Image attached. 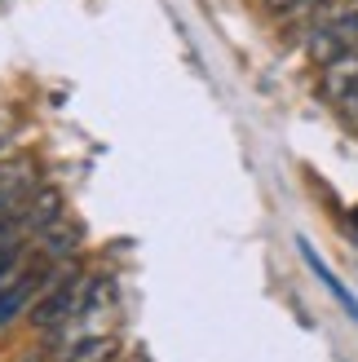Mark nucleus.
I'll return each instance as SVG.
<instances>
[{"instance_id": "9", "label": "nucleus", "mask_w": 358, "mask_h": 362, "mask_svg": "<svg viewBox=\"0 0 358 362\" xmlns=\"http://www.w3.org/2000/svg\"><path fill=\"white\" fill-rule=\"evenodd\" d=\"M13 261H18V247H13V243H0V279L13 269Z\"/></svg>"}, {"instance_id": "10", "label": "nucleus", "mask_w": 358, "mask_h": 362, "mask_svg": "<svg viewBox=\"0 0 358 362\" xmlns=\"http://www.w3.org/2000/svg\"><path fill=\"white\" fill-rule=\"evenodd\" d=\"M332 13H341L345 23H354V27H358V0H341V5H336Z\"/></svg>"}, {"instance_id": "2", "label": "nucleus", "mask_w": 358, "mask_h": 362, "mask_svg": "<svg viewBox=\"0 0 358 362\" xmlns=\"http://www.w3.org/2000/svg\"><path fill=\"white\" fill-rule=\"evenodd\" d=\"M76 300H80V279H62L53 292L35 305V314H31V322L40 332H53V327H62V322L76 314Z\"/></svg>"}, {"instance_id": "11", "label": "nucleus", "mask_w": 358, "mask_h": 362, "mask_svg": "<svg viewBox=\"0 0 358 362\" xmlns=\"http://www.w3.org/2000/svg\"><path fill=\"white\" fill-rule=\"evenodd\" d=\"M23 362H45V358H23Z\"/></svg>"}, {"instance_id": "1", "label": "nucleus", "mask_w": 358, "mask_h": 362, "mask_svg": "<svg viewBox=\"0 0 358 362\" xmlns=\"http://www.w3.org/2000/svg\"><path fill=\"white\" fill-rule=\"evenodd\" d=\"M31 199V173L27 164L0 168V230H9L23 221V204Z\"/></svg>"}, {"instance_id": "5", "label": "nucleus", "mask_w": 358, "mask_h": 362, "mask_svg": "<svg viewBox=\"0 0 358 362\" xmlns=\"http://www.w3.org/2000/svg\"><path fill=\"white\" fill-rule=\"evenodd\" d=\"M76 243H80V226H76V221H62V216H53V221L40 230V247H45L49 261L71 257V252H76Z\"/></svg>"}, {"instance_id": "7", "label": "nucleus", "mask_w": 358, "mask_h": 362, "mask_svg": "<svg viewBox=\"0 0 358 362\" xmlns=\"http://www.w3.org/2000/svg\"><path fill=\"white\" fill-rule=\"evenodd\" d=\"M115 336H88V340H80L76 349H71V358L67 362H111L115 358Z\"/></svg>"}, {"instance_id": "8", "label": "nucleus", "mask_w": 358, "mask_h": 362, "mask_svg": "<svg viewBox=\"0 0 358 362\" xmlns=\"http://www.w3.org/2000/svg\"><path fill=\"white\" fill-rule=\"evenodd\" d=\"M265 9L275 18H296L301 13V0H265Z\"/></svg>"}, {"instance_id": "6", "label": "nucleus", "mask_w": 358, "mask_h": 362, "mask_svg": "<svg viewBox=\"0 0 358 362\" xmlns=\"http://www.w3.org/2000/svg\"><path fill=\"white\" fill-rule=\"evenodd\" d=\"M53 216H62V194L58 190H35L27 204H23V230H45Z\"/></svg>"}, {"instance_id": "4", "label": "nucleus", "mask_w": 358, "mask_h": 362, "mask_svg": "<svg viewBox=\"0 0 358 362\" xmlns=\"http://www.w3.org/2000/svg\"><path fill=\"white\" fill-rule=\"evenodd\" d=\"M45 283V269L35 265V269H27L23 279H13V287H5V292H0V327H5V322H13L18 314L27 310V300L35 296V287Z\"/></svg>"}, {"instance_id": "3", "label": "nucleus", "mask_w": 358, "mask_h": 362, "mask_svg": "<svg viewBox=\"0 0 358 362\" xmlns=\"http://www.w3.org/2000/svg\"><path fill=\"white\" fill-rule=\"evenodd\" d=\"M354 84H358V45L345 49V53H336L332 62H323V76H318V93H323V98L336 106Z\"/></svg>"}]
</instances>
